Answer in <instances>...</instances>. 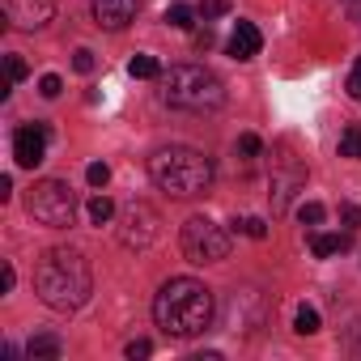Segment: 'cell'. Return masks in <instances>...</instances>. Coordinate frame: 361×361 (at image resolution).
Masks as SVG:
<instances>
[{"instance_id": "23", "label": "cell", "mask_w": 361, "mask_h": 361, "mask_svg": "<svg viewBox=\"0 0 361 361\" xmlns=\"http://www.w3.org/2000/svg\"><path fill=\"white\" fill-rule=\"evenodd\" d=\"M234 226H238L247 238H255V243H259V238H268V226H264L259 217H243V221H234Z\"/></svg>"}, {"instance_id": "27", "label": "cell", "mask_w": 361, "mask_h": 361, "mask_svg": "<svg viewBox=\"0 0 361 361\" xmlns=\"http://www.w3.org/2000/svg\"><path fill=\"white\" fill-rule=\"evenodd\" d=\"M340 221H344V230H361V209L357 204H340Z\"/></svg>"}, {"instance_id": "8", "label": "cell", "mask_w": 361, "mask_h": 361, "mask_svg": "<svg viewBox=\"0 0 361 361\" xmlns=\"http://www.w3.org/2000/svg\"><path fill=\"white\" fill-rule=\"evenodd\" d=\"M47 136H51L47 123H26V128H18V132H13V161H18L22 170H35V166L47 157Z\"/></svg>"}, {"instance_id": "19", "label": "cell", "mask_w": 361, "mask_h": 361, "mask_svg": "<svg viewBox=\"0 0 361 361\" xmlns=\"http://www.w3.org/2000/svg\"><path fill=\"white\" fill-rule=\"evenodd\" d=\"M85 183H90V188H106V183H111V166H106V161H90V166H85Z\"/></svg>"}, {"instance_id": "12", "label": "cell", "mask_w": 361, "mask_h": 361, "mask_svg": "<svg viewBox=\"0 0 361 361\" xmlns=\"http://www.w3.org/2000/svg\"><path fill=\"white\" fill-rule=\"evenodd\" d=\"M60 336H51V331H43V336H35L30 344H26V357L30 361H60Z\"/></svg>"}, {"instance_id": "13", "label": "cell", "mask_w": 361, "mask_h": 361, "mask_svg": "<svg viewBox=\"0 0 361 361\" xmlns=\"http://www.w3.org/2000/svg\"><path fill=\"white\" fill-rule=\"evenodd\" d=\"M310 251H314L319 259L340 255V251H348V234H314V238H310Z\"/></svg>"}, {"instance_id": "14", "label": "cell", "mask_w": 361, "mask_h": 361, "mask_svg": "<svg viewBox=\"0 0 361 361\" xmlns=\"http://www.w3.org/2000/svg\"><path fill=\"white\" fill-rule=\"evenodd\" d=\"M90 221L94 226H111L115 221V204H111V196H90Z\"/></svg>"}, {"instance_id": "22", "label": "cell", "mask_w": 361, "mask_h": 361, "mask_svg": "<svg viewBox=\"0 0 361 361\" xmlns=\"http://www.w3.org/2000/svg\"><path fill=\"white\" fill-rule=\"evenodd\" d=\"M238 153H243V157H259V153H264V140H259L255 132H243V136H238Z\"/></svg>"}, {"instance_id": "10", "label": "cell", "mask_w": 361, "mask_h": 361, "mask_svg": "<svg viewBox=\"0 0 361 361\" xmlns=\"http://www.w3.org/2000/svg\"><path fill=\"white\" fill-rule=\"evenodd\" d=\"M136 18V0H94V22L102 30H123Z\"/></svg>"}, {"instance_id": "32", "label": "cell", "mask_w": 361, "mask_h": 361, "mask_svg": "<svg viewBox=\"0 0 361 361\" xmlns=\"http://www.w3.org/2000/svg\"><path fill=\"white\" fill-rule=\"evenodd\" d=\"M9 196H13V178L0 174V200H9Z\"/></svg>"}, {"instance_id": "5", "label": "cell", "mask_w": 361, "mask_h": 361, "mask_svg": "<svg viewBox=\"0 0 361 361\" xmlns=\"http://www.w3.org/2000/svg\"><path fill=\"white\" fill-rule=\"evenodd\" d=\"M30 217L39 226H51V230H68L73 217H77V196L68 183H60V178H43V183L30 188V200H26Z\"/></svg>"}, {"instance_id": "20", "label": "cell", "mask_w": 361, "mask_h": 361, "mask_svg": "<svg viewBox=\"0 0 361 361\" xmlns=\"http://www.w3.org/2000/svg\"><path fill=\"white\" fill-rule=\"evenodd\" d=\"M323 217H327V209H323L319 200H306V204L298 209V221H302V226H323Z\"/></svg>"}, {"instance_id": "9", "label": "cell", "mask_w": 361, "mask_h": 361, "mask_svg": "<svg viewBox=\"0 0 361 361\" xmlns=\"http://www.w3.org/2000/svg\"><path fill=\"white\" fill-rule=\"evenodd\" d=\"M56 18V0H5V22L18 30H43Z\"/></svg>"}, {"instance_id": "30", "label": "cell", "mask_w": 361, "mask_h": 361, "mask_svg": "<svg viewBox=\"0 0 361 361\" xmlns=\"http://www.w3.org/2000/svg\"><path fill=\"white\" fill-rule=\"evenodd\" d=\"M13 285H18V272H13V264H5V272H0V293H13Z\"/></svg>"}, {"instance_id": "31", "label": "cell", "mask_w": 361, "mask_h": 361, "mask_svg": "<svg viewBox=\"0 0 361 361\" xmlns=\"http://www.w3.org/2000/svg\"><path fill=\"white\" fill-rule=\"evenodd\" d=\"M213 43H217V39H213V30H209V26H204V30H200V35H196V47H200V51H204V47H213Z\"/></svg>"}, {"instance_id": "17", "label": "cell", "mask_w": 361, "mask_h": 361, "mask_svg": "<svg viewBox=\"0 0 361 361\" xmlns=\"http://www.w3.org/2000/svg\"><path fill=\"white\" fill-rule=\"evenodd\" d=\"M323 323H319V310L314 306H298V314H293V331L298 336H314Z\"/></svg>"}, {"instance_id": "6", "label": "cell", "mask_w": 361, "mask_h": 361, "mask_svg": "<svg viewBox=\"0 0 361 361\" xmlns=\"http://www.w3.org/2000/svg\"><path fill=\"white\" fill-rule=\"evenodd\" d=\"M178 247H183L188 264H221L230 255V234L209 217H192L178 234Z\"/></svg>"}, {"instance_id": "4", "label": "cell", "mask_w": 361, "mask_h": 361, "mask_svg": "<svg viewBox=\"0 0 361 361\" xmlns=\"http://www.w3.org/2000/svg\"><path fill=\"white\" fill-rule=\"evenodd\" d=\"M161 98L174 111H217L226 102V85L204 64H174L161 77Z\"/></svg>"}, {"instance_id": "3", "label": "cell", "mask_w": 361, "mask_h": 361, "mask_svg": "<svg viewBox=\"0 0 361 361\" xmlns=\"http://www.w3.org/2000/svg\"><path fill=\"white\" fill-rule=\"evenodd\" d=\"M149 178L166 196L192 200V196H204L213 188V157H204L192 145H166L149 157Z\"/></svg>"}, {"instance_id": "7", "label": "cell", "mask_w": 361, "mask_h": 361, "mask_svg": "<svg viewBox=\"0 0 361 361\" xmlns=\"http://www.w3.org/2000/svg\"><path fill=\"white\" fill-rule=\"evenodd\" d=\"M153 238H157V213L140 200L128 204L123 217H119V243L132 247V251H145V247H153Z\"/></svg>"}, {"instance_id": "21", "label": "cell", "mask_w": 361, "mask_h": 361, "mask_svg": "<svg viewBox=\"0 0 361 361\" xmlns=\"http://www.w3.org/2000/svg\"><path fill=\"white\" fill-rule=\"evenodd\" d=\"M221 13H230V0H204V5L196 9L200 22H213V18H221Z\"/></svg>"}, {"instance_id": "25", "label": "cell", "mask_w": 361, "mask_h": 361, "mask_svg": "<svg viewBox=\"0 0 361 361\" xmlns=\"http://www.w3.org/2000/svg\"><path fill=\"white\" fill-rule=\"evenodd\" d=\"M73 68H77L81 77L94 73V51H90V47H77V51H73Z\"/></svg>"}, {"instance_id": "2", "label": "cell", "mask_w": 361, "mask_h": 361, "mask_svg": "<svg viewBox=\"0 0 361 361\" xmlns=\"http://www.w3.org/2000/svg\"><path fill=\"white\" fill-rule=\"evenodd\" d=\"M90 289H94L90 259L81 251H73V247H51L35 264V293L51 310H77V306H85Z\"/></svg>"}, {"instance_id": "11", "label": "cell", "mask_w": 361, "mask_h": 361, "mask_svg": "<svg viewBox=\"0 0 361 361\" xmlns=\"http://www.w3.org/2000/svg\"><path fill=\"white\" fill-rule=\"evenodd\" d=\"M259 47H264V35H259L251 22H234V35H230L226 51H230L234 60H255V56H259Z\"/></svg>"}, {"instance_id": "16", "label": "cell", "mask_w": 361, "mask_h": 361, "mask_svg": "<svg viewBox=\"0 0 361 361\" xmlns=\"http://www.w3.org/2000/svg\"><path fill=\"white\" fill-rule=\"evenodd\" d=\"M192 22H196V9H192V5H183V0L166 9V26H174V30H192Z\"/></svg>"}, {"instance_id": "18", "label": "cell", "mask_w": 361, "mask_h": 361, "mask_svg": "<svg viewBox=\"0 0 361 361\" xmlns=\"http://www.w3.org/2000/svg\"><path fill=\"white\" fill-rule=\"evenodd\" d=\"M128 73H132V77H140V81H153V77H161V64H157L153 56H132Z\"/></svg>"}, {"instance_id": "26", "label": "cell", "mask_w": 361, "mask_h": 361, "mask_svg": "<svg viewBox=\"0 0 361 361\" xmlns=\"http://www.w3.org/2000/svg\"><path fill=\"white\" fill-rule=\"evenodd\" d=\"M60 90H64V81H60L56 73H47V77L39 81V94H43V98H60Z\"/></svg>"}, {"instance_id": "15", "label": "cell", "mask_w": 361, "mask_h": 361, "mask_svg": "<svg viewBox=\"0 0 361 361\" xmlns=\"http://www.w3.org/2000/svg\"><path fill=\"white\" fill-rule=\"evenodd\" d=\"M340 157L361 161V123H348V128L340 132Z\"/></svg>"}, {"instance_id": "28", "label": "cell", "mask_w": 361, "mask_h": 361, "mask_svg": "<svg viewBox=\"0 0 361 361\" xmlns=\"http://www.w3.org/2000/svg\"><path fill=\"white\" fill-rule=\"evenodd\" d=\"M348 98L361 102V56L353 60V73H348Z\"/></svg>"}, {"instance_id": "29", "label": "cell", "mask_w": 361, "mask_h": 361, "mask_svg": "<svg viewBox=\"0 0 361 361\" xmlns=\"http://www.w3.org/2000/svg\"><path fill=\"white\" fill-rule=\"evenodd\" d=\"M149 353H153L149 340H132V344H128V361H140V357H149Z\"/></svg>"}, {"instance_id": "24", "label": "cell", "mask_w": 361, "mask_h": 361, "mask_svg": "<svg viewBox=\"0 0 361 361\" xmlns=\"http://www.w3.org/2000/svg\"><path fill=\"white\" fill-rule=\"evenodd\" d=\"M5 73H9V85H18V81H26V73H30V68H26V60H22V56H9V60H5Z\"/></svg>"}, {"instance_id": "1", "label": "cell", "mask_w": 361, "mask_h": 361, "mask_svg": "<svg viewBox=\"0 0 361 361\" xmlns=\"http://www.w3.org/2000/svg\"><path fill=\"white\" fill-rule=\"evenodd\" d=\"M213 314H217L213 289L200 285V281H192V276H170L157 289V298H153V319L174 340H192V336L209 331Z\"/></svg>"}]
</instances>
